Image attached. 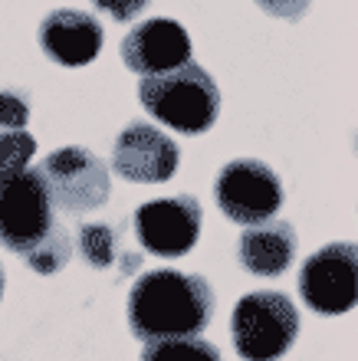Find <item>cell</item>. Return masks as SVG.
<instances>
[{"label": "cell", "instance_id": "cell-3", "mask_svg": "<svg viewBox=\"0 0 358 361\" xmlns=\"http://www.w3.org/2000/svg\"><path fill=\"white\" fill-rule=\"evenodd\" d=\"M230 335L240 358L276 361L299 335V312L283 293H250L237 302Z\"/></svg>", "mask_w": 358, "mask_h": 361}, {"label": "cell", "instance_id": "cell-2", "mask_svg": "<svg viewBox=\"0 0 358 361\" xmlns=\"http://www.w3.org/2000/svg\"><path fill=\"white\" fill-rule=\"evenodd\" d=\"M145 112L181 135H201L214 128L220 115V89L198 63H184L168 73H155L138 82Z\"/></svg>", "mask_w": 358, "mask_h": 361}, {"label": "cell", "instance_id": "cell-5", "mask_svg": "<svg viewBox=\"0 0 358 361\" xmlns=\"http://www.w3.org/2000/svg\"><path fill=\"white\" fill-rule=\"evenodd\" d=\"M53 197L47 180L37 171H23L0 184V243L10 253H23L37 247L40 240L53 230Z\"/></svg>", "mask_w": 358, "mask_h": 361}, {"label": "cell", "instance_id": "cell-9", "mask_svg": "<svg viewBox=\"0 0 358 361\" xmlns=\"http://www.w3.org/2000/svg\"><path fill=\"white\" fill-rule=\"evenodd\" d=\"M178 145L148 122H129L115 138L112 168L135 184H161L178 171Z\"/></svg>", "mask_w": 358, "mask_h": 361}, {"label": "cell", "instance_id": "cell-12", "mask_svg": "<svg viewBox=\"0 0 358 361\" xmlns=\"http://www.w3.org/2000/svg\"><path fill=\"white\" fill-rule=\"evenodd\" d=\"M296 247H299V237L292 224L286 220H263L250 227L240 237V263H244L246 273L253 276H280L290 269V263L296 259Z\"/></svg>", "mask_w": 358, "mask_h": 361}, {"label": "cell", "instance_id": "cell-7", "mask_svg": "<svg viewBox=\"0 0 358 361\" xmlns=\"http://www.w3.org/2000/svg\"><path fill=\"white\" fill-rule=\"evenodd\" d=\"M302 302L319 315H345L358 295L355 243H329L299 269Z\"/></svg>", "mask_w": 358, "mask_h": 361}, {"label": "cell", "instance_id": "cell-4", "mask_svg": "<svg viewBox=\"0 0 358 361\" xmlns=\"http://www.w3.org/2000/svg\"><path fill=\"white\" fill-rule=\"evenodd\" d=\"M40 174L47 180L53 207H63L66 214L99 210L105 207V200L112 194V180H109L105 161L89 148H79V145H69V148L47 154V161L40 164Z\"/></svg>", "mask_w": 358, "mask_h": 361}, {"label": "cell", "instance_id": "cell-20", "mask_svg": "<svg viewBox=\"0 0 358 361\" xmlns=\"http://www.w3.org/2000/svg\"><path fill=\"white\" fill-rule=\"evenodd\" d=\"M4 286H7V276H4V267H0V299H4Z\"/></svg>", "mask_w": 358, "mask_h": 361}, {"label": "cell", "instance_id": "cell-1", "mask_svg": "<svg viewBox=\"0 0 358 361\" xmlns=\"http://www.w3.org/2000/svg\"><path fill=\"white\" fill-rule=\"evenodd\" d=\"M214 289L204 276L155 269L129 293V329L142 342L201 335L214 319Z\"/></svg>", "mask_w": 358, "mask_h": 361}, {"label": "cell", "instance_id": "cell-15", "mask_svg": "<svg viewBox=\"0 0 358 361\" xmlns=\"http://www.w3.org/2000/svg\"><path fill=\"white\" fill-rule=\"evenodd\" d=\"M69 253H73V240H69V233L59 227V224H53V230L27 253V263L37 269L40 276H49V273H59V269L66 267Z\"/></svg>", "mask_w": 358, "mask_h": 361}, {"label": "cell", "instance_id": "cell-11", "mask_svg": "<svg viewBox=\"0 0 358 361\" xmlns=\"http://www.w3.org/2000/svg\"><path fill=\"white\" fill-rule=\"evenodd\" d=\"M40 49L59 66H89L105 43L102 23L85 10H53L40 23Z\"/></svg>", "mask_w": 358, "mask_h": 361}, {"label": "cell", "instance_id": "cell-16", "mask_svg": "<svg viewBox=\"0 0 358 361\" xmlns=\"http://www.w3.org/2000/svg\"><path fill=\"white\" fill-rule=\"evenodd\" d=\"M79 253L89 267L105 269L115 263V233L105 224H83L79 230Z\"/></svg>", "mask_w": 358, "mask_h": 361}, {"label": "cell", "instance_id": "cell-13", "mask_svg": "<svg viewBox=\"0 0 358 361\" xmlns=\"http://www.w3.org/2000/svg\"><path fill=\"white\" fill-rule=\"evenodd\" d=\"M142 361H220L217 345L208 338L188 335V338H158V342H145Z\"/></svg>", "mask_w": 358, "mask_h": 361}, {"label": "cell", "instance_id": "cell-19", "mask_svg": "<svg viewBox=\"0 0 358 361\" xmlns=\"http://www.w3.org/2000/svg\"><path fill=\"white\" fill-rule=\"evenodd\" d=\"M256 4H263L273 17H286V20L302 17L306 7H309V0H256Z\"/></svg>", "mask_w": 358, "mask_h": 361}, {"label": "cell", "instance_id": "cell-18", "mask_svg": "<svg viewBox=\"0 0 358 361\" xmlns=\"http://www.w3.org/2000/svg\"><path fill=\"white\" fill-rule=\"evenodd\" d=\"M93 7L109 13V17L119 20V23H129V20H135L148 7V0H93Z\"/></svg>", "mask_w": 358, "mask_h": 361}, {"label": "cell", "instance_id": "cell-10", "mask_svg": "<svg viewBox=\"0 0 358 361\" xmlns=\"http://www.w3.org/2000/svg\"><path fill=\"white\" fill-rule=\"evenodd\" d=\"M122 63L138 76L168 73L191 63V37L178 20L155 17L129 30L122 39Z\"/></svg>", "mask_w": 358, "mask_h": 361}, {"label": "cell", "instance_id": "cell-8", "mask_svg": "<svg viewBox=\"0 0 358 361\" xmlns=\"http://www.w3.org/2000/svg\"><path fill=\"white\" fill-rule=\"evenodd\" d=\"M201 233V204L191 194L148 200L135 210V237L155 257L174 259L194 250Z\"/></svg>", "mask_w": 358, "mask_h": 361}, {"label": "cell", "instance_id": "cell-14", "mask_svg": "<svg viewBox=\"0 0 358 361\" xmlns=\"http://www.w3.org/2000/svg\"><path fill=\"white\" fill-rule=\"evenodd\" d=\"M37 154V138L27 128H0V184L27 171Z\"/></svg>", "mask_w": 358, "mask_h": 361}, {"label": "cell", "instance_id": "cell-6", "mask_svg": "<svg viewBox=\"0 0 358 361\" xmlns=\"http://www.w3.org/2000/svg\"><path fill=\"white\" fill-rule=\"evenodd\" d=\"M217 207L224 210V217L244 227H256L270 220L283 204V184L256 158H237L220 171L217 178Z\"/></svg>", "mask_w": 358, "mask_h": 361}, {"label": "cell", "instance_id": "cell-17", "mask_svg": "<svg viewBox=\"0 0 358 361\" xmlns=\"http://www.w3.org/2000/svg\"><path fill=\"white\" fill-rule=\"evenodd\" d=\"M30 122V102L17 89L0 92V128H27Z\"/></svg>", "mask_w": 358, "mask_h": 361}]
</instances>
